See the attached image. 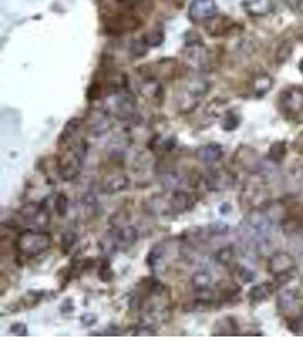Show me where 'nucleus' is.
Returning <instances> with one entry per match:
<instances>
[{
  "label": "nucleus",
  "instance_id": "obj_43",
  "mask_svg": "<svg viewBox=\"0 0 303 341\" xmlns=\"http://www.w3.org/2000/svg\"><path fill=\"white\" fill-rule=\"evenodd\" d=\"M239 276L244 283H249L253 281L254 274L251 270H249L248 267H240L239 270Z\"/></svg>",
  "mask_w": 303,
  "mask_h": 341
},
{
  "label": "nucleus",
  "instance_id": "obj_2",
  "mask_svg": "<svg viewBox=\"0 0 303 341\" xmlns=\"http://www.w3.org/2000/svg\"><path fill=\"white\" fill-rule=\"evenodd\" d=\"M211 88L210 82L204 76H194L190 79L177 95L176 105L180 113L193 112L199 106Z\"/></svg>",
  "mask_w": 303,
  "mask_h": 341
},
{
  "label": "nucleus",
  "instance_id": "obj_22",
  "mask_svg": "<svg viewBox=\"0 0 303 341\" xmlns=\"http://www.w3.org/2000/svg\"><path fill=\"white\" fill-rule=\"evenodd\" d=\"M117 238L121 249H127L134 246L139 239V232L136 227L133 225H125L123 228L116 229Z\"/></svg>",
  "mask_w": 303,
  "mask_h": 341
},
{
  "label": "nucleus",
  "instance_id": "obj_40",
  "mask_svg": "<svg viewBox=\"0 0 303 341\" xmlns=\"http://www.w3.org/2000/svg\"><path fill=\"white\" fill-rule=\"evenodd\" d=\"M9 331H11V333L17 335V337H26L28 334L27 325L22 323V322H15V323H13L11 328H9Z\"/></svg>",
  "mask_w": 303,
  "mask_h": 341
},
{
  "label": "nucleus",
  "instance_id": "obj_45",
  "mask_svg": "<svg viewBox=\"0 0 303 341\" xmlns=\"http://www.w3.org/2000/svg\"><path fill=\"white\" fill-rule=\"evenodd\" d=\"M293 148L297 152H303V131L299 133V136L296 137L294 142H293Z\"/></svg>",
  "mask_w": 303,
  "mask_h": 341
},
{
  "label": "nucleus",
  "instance_id": "obj_33",
  "mask_svg": "<svg viewBox=\"0 0 303 341\" xmlns=\"http://www.w3.org/2000/svg\"><path fill=\"white\" fill-rule=\"evenodd\" d=\"M43 296H45V292L43 291L28 290L22 297V304L24 305V307H27V308H33V307H36L42 300Z\"/></svg>",
  "mask_w": 303,
  "mask_h": 341
},
{
  "label": "nucleus",
  "instance_id": "obj_4",
  "mask_svg": "<svg viewBox=\"0 0 303 341\" xmlns=\"http://www.w3.org/2000/svg\"><path fill=\"white\" fill-rule=\"evenodd\" d=\"M105 108L108 110L110 115L122 119V121L132 119L137 115V104L132 95L118 90L108 95V100H106Z\"/></svg>",
  "mask_w": 303,
  "mask_h": 341
},
{
  "label": "nucleus",
  "instance_id": "obj_39",
  "mask_svg": "<svg viewBox=\"0 0 303 341\" xmlns=\"http://www.w3.org/2000/svg\"><path fill=\"white\" fill-rule=\"evenodd\" d=\"M283 231L286 233H294L297 230L300 229V222L299 220H296L295 218H286L285 220H283Z\"/></svg>",
  "mask_w": 303,
  "mask_h": 341
},
{
  "label": "nucleus",
  "instance_id": "obj_24",
  "mask_svg": "<svg viewBox=\"0 0 303 341\" xmlns=\"http://www.w3.org/2000/svg\"><path fill=\"white\" fill-rule=\"evenodd\" d=\"M211 283H213V275L210 272L201 270L195 272L193 275L191 276V286L193 290L196 292H204L210 289Z\"/></svg>",
  "mask_w": 303,
  "mask_h": 341
},
{
  "label": "nucleus",
  "instance_id": "obj_21",
  "mask_svg": "<svg viewBox=\"0 0 303 341\" xmlns=\"http://www.w3.org/2000/svg\"><path fill=\"white\" fill-rule=\"evenodd\" d=\"M243 6L251 16L260 17L273 12L274 2L273 0H248L243 4Z\"/></svg>",
  "mask_w": 303,
  "mask_h": 341
},
{
  "label": "nucleus",
  "instance_id": "obj_17",
  "mask_svg": "<svg viewBox=\"0 0 303 341\" xmlns=\"http://www.w3.org/2000/svg\"><path fill=\"white\" fill-rule=\"evenodd\" d=\"M207 32L215 38L226 36L233 28L234 23L229 17L226 16H214L207 21Z\"/></svg>",
  "mask_w": 303,
  "mask_h": 341
},
{
  "label": "nucleus",
  "instance_id": "obj_13",
  "mask_svg": "<svg viewBox=\"0 0 303 341\" xmlns=\"http://www.w3.org/2000/svg\"><path fill=\"white\" fill-rule=\"evenodd\" d=\"M45 200L40 201V203L30 201V203L24 204L22 207L18 209V214H20L21 218L26 221H38V222H39L40 220H45L48 223V221H49V215L47 214V205Z\"/></svg>",
  "mask_w": 303,
  "mask_h": 341
},
{
  "label": "nucleus",
  "instance_id": "obj_9",
  "mask_svg": "<svg viewBox=\"0 0 303 341\" xmlns=\"http://www.w3.org/2000/svg\"><path fill=\"white\" fill-rule=\"evenodd\" d=\"M234 161L243 170L252 174H258L262 167L258 152L249 146H240L234 153Z\"/></svg>",
  "mask_w": 303,
  "mask_h": 341
},
{
  "label": "nucleus",
  "instance_id": "obj_12",
  "mask_svg": "<svg viewBox=\"0 0 303 341\" xmlns=\"http://www.w3.org/2000/svg\"><path fill=\"white\" fill-rule=\"evenodd\" d=\"M196 204V197L183 189L172 191L170 207L172 214H184L190 212Z\"/></svg>",
  "mask_w": 303,
  "mask_h": 341
},
{
  "label": "nucleus",
  "instance_id": "obj_41",
  "mask_svg": "<svg viewBox=\"0 0 303 341\" xmlns=\"http://www.w3.org/2000/svg\"><path fill=\"white\" fill-rule=\"evenodd\" d=\"M80 321L82 324L86 326V328H90V326H93L95 325V323H97L98 316L94 313H84L83 315H81Z\"/></svg>",
  "mask_w": 303,
  "mask_h": 341
},
{
  "label": "nucleus",
  "instance_id": "obj_25",
  "mask_svg": "<svg viewBox=\"0 0 303 341\" xmlns=\"http://www.w3.org/2000/svg\"><path fill=\"white\" fill-rule=\"evenodd\" d=\"M274 291L273 285L269 282H261L258 285H254L251 289L249 290L248 297L250 300L254 302H260L268 299L272 296Z\"/></svg>",
  "mask_w": 303,
  "mask_h": 341
},
{
  "label": "nucleus",
  "instance_id": "obj_28",
  "mask_svg": "<svg viewBox=\"0 0 303 341\" xmlns=\"http://www.w3.org/2000/svg\"><path fill=\"white\" fill-rule=\"evenodd\" d=\"M296 306V296L294 292L286 290L282 292L277 298V308L283 313H288Z\"/></svg>",
  "mask_w": 303,
  "mask_h": 341
},
{
  "label": "nucleus",
  "instance_id": "obj_1",
  "mask_svg": "<svg viewBox=\"0 0 303 341\" xmlns=\"http://www.w3.org/2000/svg\"><path fill=\"white\" fill-rule=\"evenodd\" d=\"M89 151V143L84 139L60 148V153L57 157V174L62 181L70 182L75 180L83 169L84 162Z\"/></svg>",
  "mask_w": 303,
  "mask_h": 341
},
{
  "label": "nucleus",
  "instance_id": "obj_15",
  "mask_svg": "<svg viewBox=\"0 0 303 341\" xmlns=\"http://www.w3.org/2000/svg\"><path fill=\"white\" fill-rule=\"evenodd\" d=\"M239 332V324L237 320L232 316H224L213 324L211 334L214 337H228V335H237Z\"/></svg>",
  "mask_w": 303,
  "mask_h": 341
},
{
  "label": "nucleus",
  "instance_id": "obj_44",
  "mask_svg": "<svg viewBox=\"0 0 303 341\" xmlns=\"http://www.w3.org/2000/svg\"><path fill=\"white\" fill-rule=\"evenodd\" d=\"M74 311V304H73V300L67 298L66 300H64V302H61L60 305V312L61 313H71V312Z\"/></svg>",
  "mask_w": 303,
  "mask_h": 341
},
{
  "label": "nucleus",
  "instance_id": "obj_36",
  "mask_svg": "<svg viewBox=\"0 0 303 341\" xmlns=\"http://www.w3.org/2000/svg\"><path fill=\"white\" fill-rule=\"evenodd\" d=\"M163 40H165V33L161 30H152L143 38V41L147 43L148 47L160 46Z\"/></svg>",
  "mask_w": 303,
  "mask_h": 341
},
{
  "label": "nucleus",
  "instance_id": "obj_11",
  "mask_svg": "<svg viewBox=\"0 0 303 341\" xmlns=\"http://www.w3.org/2000/svg\"><path fill=\"white\" fill-rule=\"evenodd\" d=\"M217 13V6L214 0H192L189 7V16L192 22H206L213 18Z\"/></svg>",
  "mask_w": 303,
  "mask_h": 341
},
{
  "label": "nucleus",
  "instance_id": "obj_42",
  "mask_svg": "<svg viewBox=\"0 0 303 341\" xmlns=\"http://www.w3.org/2000/svg\"><path fill=\"white\" fill-rule=\"evenodd\" d=\"M288 328L296 334H303V318H295L293 319L290 324H288Z\"/></svg>",
  "mask_w": 303,
  "mask_h": 341
},
{
  "label": "nucleus",
  "instance_id": "obj_23",
  "mask_svg": "<svg viewBox=\"0 0 303 341\" xmlns=\"http://www.w3.org/2000/svg\"><path fill=\"white\" fill-rule=\"evenodd\" d=\"M146 207L149 213L153 215H163L171 213L170 200H166L165 196L155 195L147 200Z\"/></svg>",
  "mask_w": 303,
  "mask_h": 341
},
{
  "label": "nucleus",
  "instance_id": "obj_6",
  "mask_svg": "<svg viewBox=\"0 0 303 341\" xmlns=\"http://www.w3.org/2000/svg\"><path fill=\"white\" fill-rule=\"evenodd\" d=\"M112 115L106 108H94L90 110L88 117L85 119V126L89 133L93 137L105 136L112 128Z\"/></svg>",
  "mask_w": 303,
  "mask_h": 341
},
{
  "label": "nucleus",
  "instance_id": "obj_29",
  "mask_svg": "<svg viewBox=\"0 0 303 341\" xmlns=\"http://www.w3.org/2000/svg\"><path fill=\"white\" fill-rule=\"evenodd\" d=\"M286 156V142L285 141H275L269 147L268 157L274 163H281Z\"/></svg>",
  "mask_w": 303,
  "mask_h": 341
},
{
  "label": "nucleus",
  "instance_id": "obj_30",
  "mask_svg": "<svg viewBox=\"0 0 303 341\" xmlns=\"http://www.w3.org/2000/svg\"><path fill=\"white\" fill-rule=\"evenodd\" d=\"M235 258V249L232 246H225L218 249L215 254L216 262L223 266H227L234 261Z\"/></svg>",
  "mask_w": 303,
  "mask_h": 341
},
{
  "label": "nucleus",
  "instance_id": "obj_3",
  "mask_svg": "<svg viewBox=\"0 0 303 341\" xmlns=\"http://www.w3.org/2000/svg\"><path fill=\"white\" fill-rule=\"evenodd\" d=\"M51 235L45 231L25 230L17 235L15 247L21 255L32 257L47 252L51 246Z\"/></svg>",
  "mask_w": 303,
  "mask_h": 341
},
{
  "label": "nucleus",
  "instance_id": "obj_34",
  "mask_svg": "<svg viewBox=\"0 0 303 341\" xmlns=\"http://www.w3.org/2000/svg\"><path fill=\"white\" fill-rule=\"evenodd\" d=\"M129 218H131V216H129V213L127 210L125 209L117 210V212H115L112 216H110L109 224L112 225V228L114 229L123 228L125 225H127Z\"/></svg>",
  "mask_w": 303,
  "mask_h": 341
},
{
  "label": "nucleus",
  "instance_id": "obj_27",
  "mask_svg": "<svg viewBox=\"0 0 303 341\" xmlns=\"http://www.w3.org/2000/svg\"><path fill=\"white\" fill-rule=\"evenodd\" d=\"M79 242V235L75 231L69 230L61 234L60 238V249L62 255H70L73 252V249L76 247V244Z\"/></svg>",
  "mask_w": 303,
  "mask_h": 341
},
{
  "label": "nucleus",
  "instance_id": "obj_14",
  "mask_svg": "<svg viewBox=\"0 0 303 341\" xmlns=\"http://www.w3.org/2000/svg\"><path fill=\"white\" fill-rule=\"evenodd\" d=\"M129 177L126 174H112L106 177L101 184V190L106 195H116L127 189Z\"/></svg>",
  "mask_w": 303,
  "mask_h": 341
},
{
  "label": "nucleus",
  "instance_id": "obj_46",
  "mask_svg": "<svg viewBox=\"0 0 303 341\" xmlns=\"http://www.w3.org/2000/svg\"><path fill=\"white\" fill-rule=\"evenodd\" d=\"M230 210H232V206L228 203H224L223 205H220L219 207V213L222 215H227L230 213Z\"/></svg>",
  "mask_w": 303,
  "mask_h": 341
},
{
  "label": "nucleus",
  "instance_id": "obj_32",
  "mask_svg": "<svg viewBox=\"0 0 303 341\" xmlns=\"http://www.w3.org/2000/svg\"><path fill=\"white\" fill-rule=\"evenodd\" d=\"M55 212L59 218H65L69 213L70 199L65 192H59L55 198Z\"/></svg>",
  "mask_w": 303,
  "mask_h": 341
},
{
  "label": "nucleus",
  "instance_id": "obj_8",
  "mask_svg": "<svg viewBox=\"0 0 303 341\" xmlns=\"http://www.w3.org/2000/svg\"><path fill=\"white\" fill-rule=\"evenodd\" d=\"M235 183V175L226 169L210 170L205 176L207 189L213 192H220L228 189Z\"/></svg>",
  "mask_w": 303,
  "mask_h": 341
},
{
  "label": "nucleus",
  "instance_id": "obj_18",
  "mask_svg": "<svg viewBox=\"0 0 303 341\" xmlns=\"http://www.w3.org/2000/svg\"><path fill=\"white\" fill-rule=\"evenodd\" d=\"M98 247L100 249V252L107 257L113 256L118 251H121V246H119V242H118L116 229L112 228L109 231L106 232L98 241Z\"/></svg>",
  "mask_w": 303,
  "mask_h": 341
},
{
  "label": "nucleus",
  "instance_id": "obj_47",
  "mask_svg": "<svg viewBox=\"0 0 303 341\" xmlns=\"http://www.w3.org/2000/svg\"><path fill=\"white\" fill-rule=\"evenodd\" d=\"M299 69L301 71V73L303 74V59L300 61V65H299Z\"/></svg>",
  "mask_w": 303,
  "mask_h": 341
},
{
  "label": "nucleus",
  "instance_id": "obj_35",
  "mask_svg": "<svg viewBox=\"0 0 303 341\" xmlns=\"http://www.w3.org/2000/svg\"><path fill=\"white\" fill-rule=\"evenodd\" d=\"M240 122H241V119H240V117L237 114H234L232 112H227V113H225L220 126H222V129L224 130V131L230 132L239 128Z\"/></svg>",
  "mask_w": 303,
  "mask_h": 341
},
{
  "label": "nucleus",
  "instance_id": "obj_7",
  "mask_svg": "<svg viewBox=\"0 0 303 341\" xmlns=\"http://www.w3.org/2000/svg\"><path fill=\"white\" fill-rule=\"evenodd\" d=\"M280 103L285 114L296 116L303 112V89L300 86H290L283 90Z\"/></svg>",
  "mask_w": 303,
  "mask_h": 341
},
{
  "label": "nucleus",
  "instance_id": "obj_10",
  "mask_svg": "<svg viewBox=\"0 0 303 341\" xmlns=\"http://www.w3.org/2000/svg\"><path fill=\"white\" fill-rule=\"evenodd\" d=\"M295 267V261L290 254L285 252L274 253L268 259L267 270L275 277L292 273Z\"/></svg>",
  "mask_w": 303,
  "mask_h": 341
},
{
  "label": "nucleus",
  "instance_id": "obj_26",
  "mask_svg": "<svg viewBox=\"0 0 303 341\" xmlns=\"http://www.w3.org/2000/svg\"><path fill=\"white\" fill-rule=\"evenodd\" d=\"M273 84L274 80L272 76L267 73H261L254 78L252 82V88L254 94L258 96H263L269 92V90L273 88Z\"/></svg>",
  "mask_w": 303,
  "mask_h": 341
},
{
  "label": "nucleus",
  "instance_id": "obj_31",
  "mask_svg": "<svg viewBox=\"0 0 303 341\" xmlns=\"http://www.w3.org/2000/svg\"><path fill=\"white\" fill-rule=\"evenodd\" d=\"M293 54V43L291 41H284L280 46H278L276 54H275V60L278 65H282L290 59V57Z\"/></svg>",
  "mask_w": 303,
  "mask_h": 341
},
{
  "label": "nucleus",
  "instance_id": "obj_19",
  "mask_svg": "<svg viewBox=\"0 0 303 341\" xmlns=\"http://www.w3.org/2000/svg\"><path fill=\"white\" fill-rule=\"evenodd\" d=\"M81 124H82V121L79 117H72L70 121H67V123L65 124V127L64 129H62V131L58 138L59 149L60 148H64V147L72 145V142H73L74 138L76 137V134H78L79 130L81 128Z\"/></svg>",
  "mask_w": 303,
  "mask_h": 341
},
{
  "label": "nucleus",
  "instance_id": "obj_16",
  "mask_svg": "<svg viewBox=\"0 0 303 341\" xmlns=\"http://www.w3.org/2000/svg\"><path fill=\"white\" fill-rule=\"evenodd\" d=\"M223 155V147L218 143H208V145L200 146L195 150V157L200 162L207 163V164H213V163L220 161Z\"/></svg>",
  "mask_w": 303,
  "mask_h": 341
},
{
  "label": "nucleus",
  "instance_id": "obj_38",
  "mask_svg": "<svg viewBox=\"0 0 303 341\" xmlns=\"http://www.w3.org/2000/svg\"><path fill=\"white\" fill-rule=\"evenodd\" d=\"M207 231H208L210 235H216V237H219V235H225L228 233L229 225L222 222V221H216V222H213L208 225Z\"/></svg>",
  "mask_w": 303,
  "mask_h": 341
},
{
  "label": "nucleus",
  "instance_id": "obj_20",
  "mask_svg": "<svg viewBox=\"0 0 303 341\" xmlns=\"http://www.w3.org/2000/svg\"><path fill=\"white\" fill-rule=\"evenodd\" d=\"M165 253H166V247L162 243H156L153 244L152 248L149 251L146 263L148 267L153 273L159 272L160 268L163 267V261H165Z\"/></svg>",
  "mask_w": 303,
  "mask_h": 341
},
{
  "label": "nucleus",
  "instance_id": "obj_37",
  "mask_svg": "<svg viewBox=\"0 0 303 341\" xmlns=\"http://www.w3.org/2000/svg\"><path fill=\"white\" fill-rule=\"evenodd\" d=\"M98 277L105 283H108L114 278V271L112 265H110L109 259H105L103 264L100 265L98 271Z\"/></svg>",
  "mask_w": 303,
  "mask_h": 341
},
{
  "label": "nucleus",
  "instance_id": "obj_5",
  "mask_svg": "<svg viewBox=\"0 0 303 341\" xmlns=\"http://www.w3.org/2000/svg\"><path fill=\"white\" fill-rule=\"evenodd\" d=\"M183 54L187 63L196 70L202 71L208 65L209 52L199 38H191L190 40H186Z\"/></svg>",
  "mask_w": 303,
  "mask_h": 341
}]
</instances>
